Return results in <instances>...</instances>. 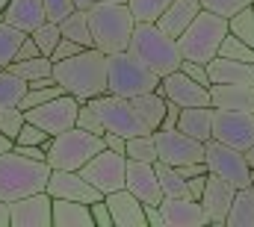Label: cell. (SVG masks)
I'll return each instance as SVG.
<instances>
[{"mask_svg": "<svg viewBox=\"0 0 254 227\" xmlns=\"http://www.w3.org/2000/svg\"><path fill=\"white\" fill-rule=\"evenodd\" d=\"M54 77L68 95L92 101L110 92V57L98 48H83L74 57L54 62Z\"/></svg>", "mask_w": 254, "mask_h": 227, "instance_id": "obj_1", "label": "cell"}, {"mask_svg": "<svg viewBox=\"0 0 254 227\" xmlns=\"http://www.w3.org/2000/svg\"><path fill=\"white\" fill-rule=\"evenodd\" d=\"M89 27L95 36V48L104 51L107 57L122 54L130 48L133 30H136V18L130 12L127 3H107V0H95L89 9Z\"/></svg>", "mask_w": 254, "mask_h": 227, "instance_id": "obj_2", "label": "cell"}, {"mask_svg": "<svg viewBox=\"0 0 254 227\" xmlns=\"http://www.w3.org/2000/svg\"><path fill=\"white\" fill-rule=\"evenodd\" d=\"M127 51L139 59L142 65H148L154 74H160V77L178 71L181 62H184V54L178 48V39H172L157 21H139L136 30H133V39H130Z\"/></svg>", "mask_w": 254, "mask_h": 227, "instance_id": "obj_3", "label": "cell"}, {"mask_svg": "<svg viewBox=\"0 0 254 227\" xmlns=\"http://www.w3.org/2000/svg\"><path fill=\"white\" fill-rule=\"evenodd\" d=\"M51 171L54 169L48 163L30 160V157H24L18 151L0 154V198L12 204L18 198L45 192L48 180H51Z\"/></svg>", "mask_w": 254, "mask_h": 227, "instance_id": "obj_4", "label": "cell"}, {"mask_svg": "<svg viewBox=\"0 0 254 227\" xmlns=\"http://www.w3.org/2000/svg\"><path fill=\"white\" fill-rule=\"evenodd\" d=\"M228 33H231L228 18H222V15H213V12L201 9V12H198V18L187 27V33L178 39V48H181L184 59L204 62V65H207V62H213V59L219 57L222 42H225V36H228Z\"/></svg>", "mask_w": 254, "mask_h": 227, "instance_id": "obj_5", "label": "cell"}, {"mask_svg": "<svg viewBox=\"0 0 254 227\" xmlns=\"http://www.w3.org/2000/svg\"><path fill=\"white\" fill-rule=\"evenodd\" d=\"M104 136H95L83 127H71L48 142V166L63 171H80L95 154H101Z\"/></svg>", "mask_w": 254, "mask_h": 227, "instance_id": "obj_6", "label": "cell"}, {"mask_svg": "<svg viewBox=\"0 0 254 227\" xmlns=\"http://www.w3.org/2000/svg\"><path fill=\"white\" fill-rule=\"evenodd\" d=\"M160 74H154L148 65H142L130 51L110 57V95L122 98H139L160 89Z\"/></svg>", "mask_w": 254, "mask_h": 227, "instance_id": "obj_7", "label": "cell"}, {"mask_svg": "<svg viewBox=\"0 0 254 227\" xmlns=\"http://www.w3.org/2000/svg\"><path fill=\"white\" fill-rule=\"evenodd\" d=\"M89 104L95 107L98 118L104 121V127H107L110 133H119V136H125V139L142 136V133H151V130L145 127V121L139 118V113H136V107H133L130 98L110 95V92H107V95L92 98Z\"/></svg>", "mask_w": 254, "mask_h": 227, "instance_id": "obj_8", "label": "cell"}, {"mask_svg": "<svg viewBox=\"0 0 254 227\" xmlns=\"http://www.w3.org/2000/svg\"><path fill=\"white\" fill-rule=\"evenodd\" d=\"M204 163H207L210 174H216V177L234 183L237 189L252 186V166H249L246 154L237 151V148H231V145H225V142H219V139H210V142H207Z\"/></svg>", "mask_w": 254, "mask_h": 227, "instance_id": "obj_9", "label": "cell"}, {"mask_svg": "<svg viewBox=\"0 0 254 227\" xmlns=\"http://www.w3.org/2000/svg\"><path fill=\"white\" fill-rule=\"evenodd\" d=\"M80 174H83L95 189H101L104 195L119 192V189L127 186V157L119 154V151L104 148L101 154H95V157L80 169Z\"/></svg>", "mask_w": 254, "mask_h": 227, "instance_id": "obj_10", "label": "cell"}, {"mask_svg": "<svg viewBox=\"0 0 254 227\" xmlns=\"http://www.w3.org/2000/svg\"><path fill=\"white\" fill-rule=\"evenodd\" d=\"M80 104H83L80 98L63 92L60 98H54V101H48V104H42V107H36V110H27V121L39 124V127L48 130L51 136H60V133H65V130L77 127Z\"/></svg>", "mask_w": 254, "mask_h": 227, "instance_id": "obj_11", "label": "cell"}, {"mask_svg": "<svg viewBox=\"0 0 254 227\" xmlns=\"http://www.w3.org/2000/svg\"><path fill=\"white\" fill-rule=\"evenodd\" d=\"M213 139L237 148V151H249L254 145V113H237V110H216L213 115Z\"/></svg>", "mask_w": 254, "mask_h": 227, "instance_id": "obj_12", "label": "cell"}, {"mask_svg": "<svg viewBox=\"0 0 254 227\" xmlns=\"http://www.w3.org/2000/svg\"><path fill=\"white\" fill-rule=\"evenodd\" d=\"M157 139V154L163 163L169 166H187V163H198L204 160V151H207V142H198L187 136L184 130H157L154 133Z\"/></svg>", "mask_w": 254, "mask_h": 227, "instance_id": "obj_13", "label": "cell"}, {"mask_svg": "<svg viewBox=\"0 0 254 227\" xmlns=\"http://www.w3.org/2000/svg\"><path fill=\"white\" fill-rule=\"evenodd\" d=\"M157 92L166 101L178 104V107H210V86H201L198 80H192L190 74H184L181 68L166 74L160 80Z\"/></svg>", "mask_w": 254, "mask_h": 227, "instance_id": "obj_14", "label": "cell"}, {"mask_svg": "<svg viewBox=\"0 0 254 227\" xmlns=\"http://www.w3.org/2000/svg\"><path fill=\"white\" fill-rule=\"evenodd\" d=\"M48 195L51 198H68V201H83V204H95L101 198H107L101 189H95L80 171H63L54 169L48 180Z\"/></svg>", "mask_w": 254, "mask_h": 227, "instance_id": "obj_15", "label": "cell"}, {"mask_svg": "<svg viewBox=\"0 0 254 227\" xmlns=\"http://www.w3.org/2000/svg\"><path fill=\"white\" fill-rule=\"evenodd\" d=\"M12 207V227H54V198L45 192L18 198Z\"/></svg>", "mask_w": 254, "mask_h": 227, "instance_id": "obj_16", "label": "cell"}, {"mask_svg": "<svg viewBox=\"0 0 254 227\" xmlns=\"http://www.w3.org/2000/svg\"><path fill=\"white\" fill-rule=\"evenodd\" d=\"M127 189L142 201V204H163L166 192L160 186L157 166L154 163H139V160H127Z\"/></svg>", "mask_w": 254, "mask_h": 227, "instance_id": "obj_17", "label": "cell"}, {"mask_svg": "<svg viewBox=\"0 0 254 227\" xmlns=\"http://www.w3.org/2000/svg\"><path fill=\"white\" fill-rule=\"evenodd\" d=\"M234 198H237V186H234V183H228V180H222V177H216V174L207 177V189H204L201 204H204V213H207L210 225L225 227Z\"/></svg>", "mask_w": 254, "mask_h": 227, "instance_id": "obj_18", "label": "cell"}, {"mask_svg": "<svg viewBox=\"0 0 254 227\" xmlns=\"http://www.w3.org/2000/svg\"><path fill=\"white\" fill-rule=\"evenodd\" d=\"M160 210H163L166 227H204V225H210V219L204 213V204L190 198V195H184V198H163Z\"/></svg>", "mask_w": 254, "mask_h": 227, "instance_id": "obj_19", "label": "cell"}, {"mask_svg": "<svg viewBox=\"0 0 254 227\" xmlns=\"http://www.w3.org/2000/svg\"><path fill=\"white\" fill-rule=\"evenodd\" d=\"M110 213H113V225L116 227H148V216H145V204L130 192V189H119L107 195Z\"/></svg>", "mask_w": 254, "mask_h": 227, "instance_id": "obj_20", "label": "cell"}, {"mask_svg": "<svg viewBox=\"0 0 254 227\" xmlns=\"http://www.w3.org/2000/svg\"><path fill=\"white\" fill-rule=\"evenodd\" d=\"M210 107H213V110H237V113H254V86L213 83V86H210Z\"/></svg>", "mask_w": 254, "mask_h": 227, "instance_id": "obj_21", "label": "cell"}, {"mask_svg": "<svg viewBox=\"0 0 254 227\" xmlns=\"http://www.w3.org/2000/svg\"><path fill=\"white\" fill-rule=\"evenodd\" d=\"M0 21L24 30V33H33L39 30L45 21H48V9H45V0H12L6 6V12L0 15Z\"/></svg>", "mask_w": 254, "mask_h": 227, "instance_id": "obj_22", "label": "cell"}, {"mask_svg": "<svg viewBox=\"0 0 254 227\" xmlns=\"http://www.w3.org/2000/svg\"><path fill=\"white\" fill-rule=\"evenodd\" d=\"M213 83H234V86H254V62H237V59L216 57L207 62ZM210 83V86H213Z\"/></svg>", "mask_w": 254, "mask_h": 227, "instance_id": "obj_23", "label": "cell"}, {"mask_svg": "<svg viewBox=\"0 0 254 227\" xmlns=\"http://www.w3.org/2000/svg\"><path fill=\"white\" fill-rule=\"evenodd\" d=\"M201 9H204L201 0H175V3L163 12V18H160L157 24H160L172 39H181V36L187 33V27L198 18Z\"/></svg>", "mask_w": 254, "mask_h": 227, "instance_id": "obj_24", "label": "cell"}, {"mask_svg": "<svg viewBox=\"0 0 254 227\" xmlns=\"http://www.w3.org/2000/svg\"><path fill=\"white\" fill-rule=\"evenodd\" d=\"M54 227H95L92 204L54 198Z\"/></svg>", "mask_w": 254, "mask_h": 227, "instance_id": "obj_25", "label": "cell"}, {"mask_svg": "<svg viewBox=\"0 0 254 227\" xmlns=\"http://www.w3.org/2000/svg\"><path fill=\"white\" fill-rule=\"evenodd\" d=\"M213 115H216L213 107H184L178 130H184L187 136L198 139V142H210L213 139Z\"/></svg>", "mask_w": 254, "mask_h": 227, "instance_id": "obj_26", "label": "cell"}, {"mask_svg": "<svg viewBox=\"0 0 254 227\" xmlns=\"http://www.w3.org/2000/svg\"><path fill=\"white\" fill-rule=\"evenodd\" d=\"M139 118L145 121V127L151 133H157L163 127V118H166V110H169V101L160 95V92H148V95H139V98H130Z\"/></svg>", "mask_w": 254, "mask_h": 227, "instance_id": "obj_27", "label": "cell"}, {"mask_svg": "<svg viewBox=\"0 0 254 227\" xmlns=\"http://www.w3.org/2000/svg\"><path fill=\"white\" fill-rule=\"evenodd\" d=\"M60 30H63L65 39H74V42L83 45V48H95V36H92L89 12H86V9H74L65 21H60Z\"/></svg>", "mask_w": 254, "mask_h": 227, "instance_id": "obj_28", "label": "cell"}, {"mask_svg": "<svg viewBox=\"0 0 254 227\" xmlns=\"http://www.w3.org/2000/svg\"><path fill=\"white\" fill-rule=\"evenodd\" d=\"M225 227H254V189L252 186L237 189V198L231 204Z\"/></svg>", "mask_w": 254, "mask_h": 227, "instance_id": "obj_29", "label": "cell"}, {"mask_svg": "<svg viewBox=\"0 0 254 227\" xmlns=\"http://www.w3.org/2000/svg\"><path fill=\"white\" fill-rule=\"evenodd\" d=\"M27 80H21L15 71L0 68V110L6 107H21V98L27 95Z\"/></svg>", "mask_w": 254, "mask_h": 227, "instance_id": "obj_30", "label": "cell"}, {"mask_svg": "<svg viewBox=\"0 0 254 227\" xmlns=\"http://www.w3.org/2000/svg\"><path fill=\"white\" fill-rule=\"evenodd\" d=\"M27 36L30 33H24V30L12 27L6 21H0V68H9L15 62V57H18V51H21V45H24Z\"/></svg>", "mask_w": 254, "mask_h": 227, "instance_id": "obj_31", "label": "cell"}, {"mask_svg": "<svg viewBox=\"0 0 254 227\" xmlns=\"http://www.w3.org/2000/svg\"><path fill=\"white\" fill-rule=\"evenodd\" d=\"M154 166H157V177H160V186H163L166 198H184V195H190L187 177L175 169V166H169V163H163V160H157Z\"/></svg>", "mask_w": 254, "mask_h": 227, "instance_id": "obj_32", "label": "cell"}, {"mask_svg": "<svg viewBox=\"0 0 254 227\" xmlns=\"http://www.w3.org/2000/svg\"><path fill=\"white\" fill-rule=\"evenodd\" d=\"M9 71H15L30 86L33 80H42V77H51L54 74V59L51 57H33V59H24V62H12Z\"/></svg>", "mask_w": 254, "mask_h": 227, "instance_id": "obj_33", "label": "cell"}, {"mask_svg": "<svg viewBox=\"0 0 254 227\" xmlns=\"http://www.w3.org/2000/svg\"><path fill=\"white\" fill-rule=\"evenodd\" d=\"M127 160H139V163H157L160 154H157V139L154 133H142V136H133L127 139V148H125Z\"/></svg>", "mask_w": 254, "mask_h": 227, "instance_id": "obj_34", "label": "cell"}, {"mask_svg": "<svg viewBox=\"0 0 254 227\" xmlns=\"http://www.w3.org/2000/svg\"><path fill=\"white\" fill-rule=\"evenodd\" d=\"M172 3H175V0H127V6H130L136 24H139V21H160L163 12H166Z\"/></svg>", "mask_w": 254, "mask_h": 227, "instance_id": "obj_35", "label": "cell"}, {"mask_svg": "<svg viewBox=\"0 0 254 227\" xmlns=\"http://www.w3.org/2000/svg\"><path fill=\"white\" fill-rule=\"evenodd\" d=\"M65 89L60 83H54V86H30L27 89V95L21 98V110L27 113V110H36V107H42V104H48V101H54V98H60Z\"/></svg>", "mask_w": 254, "mask_h": 227, "instance_id": "obj_36", "label": "cell"}, {"mask_svg": "<svg viewBox=\"0 0 254 227\" xmlns=\"http://www.w3.org/2000/svg\"><path fill=\"white\" fill-rule=\"evenodd\" d=\"M33 39H36V45H39V51L45 54V57H51L54 51H57V45H60V39H63V30H60V24L57 21H45L39 30H33L30 33Z\"/></svg>", "mask_w": 254, "mask_h": 227, "instance_id": "obj_37", "label": "cell"}, {"mask_svg": "<svg viewBox=\"0 0 254 227\" xmlns=\"http://www.w3.org/2000/svg\"><path fill=\"white\" fill-rule=\"evenodd\" d=\"M228 27H231V36L243 39L246 45H252L254 48V6L243 9V12H237L234 18H228Z\"/></svg>", "mask_w": 254, "mask_h": 227, "instance_id": "obj_38", "label": "cell"}, {"mask_svg": "<svg viewBox=\"0 0 254 227\" xmlns=\"http://www.w3.org/2000/svg\"><path fill=\"white\" fill-rule=\"evenodd\" d=\"M219 57L225 59H237V62H254V48L252 45H246L243 39H237V36H225V42H222V51H219Z\"/></svg>", "mask_w": 254, "mask_h": 227, "instance_id": "obj_39", "label": "cell"}, {"mask_svg": "<svg viewBox=\"0 0 254 227\" xmlns=\"http://www.w3.org/2000/svg\"><path fill=\"white\" fill-rule=\"evenodd\" d=\"M201 6L213 15H222V18H234L237 12L254 6V0H201Z\"/></svg>", "mask_w": 254, "mask_h": 227, "instance_id": "obj_40", "label": "cell"}, {"mask_svg": "<svg viewBox=\"0 0 254 227\" xmlns=\"http://www.w3.org/2000/svg\"><path fill=\"white\" fill-rule=\"evenodd\" d=\"M24 124H27V113H24L21 107H6V110H0V130H3L6 136L18 139V133H21Z\"/></svg>", "mask_w": 254, "mask_h": 227, "instance_id": "obj_41", "label": "cell"}, {"mask_svg": "<svg viewBox=\"0 0 254 227\" xmlns=\"http://www.w3.org/2000/svg\"><path fill=\"white\" fill-rule=\"evenodd\" d=\"M77 127H83V130H89V133H95V136H104V133H107L104 121L98 118V113H95V107H92L89 101H83V104H80V115H77Z\"/></svg>", "mask_w": 254, "mask_h": 227, "instance_id": "obj_42", "label": "cell"}, {"mask_svg": "<svg viewBox=\"0 0 254 227\" xmlns=\"http://www.w3.org/2000/svg\"><path fill=\"white\" fill-rule=\"evenodd\" d=\"M54 136L48 133V130H42L39 124H33V121H27L24 127H21V133H18V145H48Z\"/></svg>", "mask_w": 254, "mask_h": 227, "instance_id": "obj_43", "label": "cell"}, {"mask_svg": "<svg viewBox=\"0 0 254 227\" xmlns=\"http://www.w3.org/2000/svg\"><path fill=\"white\" fill-rule=\"evenodd\" d=\"M45 9H48V21H65L74 9H77V3L74 0H45Z\"/></svg>", "mask_w": 254, "mask_h": 227, "instance_id": "obj_44", "label": "cell"}, {"mask_svg": "<svg viewBox=\"0 0 254 227\" xmlns=\"http://www.w3.org/2000/svg\"><path fill=\"white\" fill-rule=\"evenodd\" d=\"M181 71H184V74H190L192 80H198L201 86H210V83H213V80H210V71H207V65H204V62L184 59V62H181Z\"/></svg>", "mask_w": 254, "mask_h": 227, "instance_id": "obj_45", "label": "cell"}, {"mask_svg": "<svg viewBox=\"0 0 254 227\" xmlns=\"http://www.w3.org/2000/svg\"><path fill=\"white\" fill-rule=\"evenodd\" d=\"M92 216H95V227H116L113 225V213H110L107 198H101V201L92 204Z\"/></svg>", "mask_w": 254, "mask_h": 227, "instance_id": "obj_46", "label": "cell"}, {"mask_svg": "<svg viewBox=\"0 0 254 227\" xmlns=\"http://www.w3.org/2000/svg\"><path fill=\"white\" fill-rule=\"evenodd\" d=\"M80 51H83V45H77V42H74V39H60V45H57V51H54V54H51V59H54V62H60V59H68V57H74V54H80Z\"/></svg>", "mask_w": 254, "mask_h": 227, "instance_id": "obj_47", "label": "cell"}, {"mask_svg": "<svg viewBox=\"0 0 254 227\" xmlns=\"http://www.w3.org/2000/svg\"><path fill=\"white\" fill-rule=\"evenodd\" d=\"M33 57H45V54L39 51L36 39H33V36H27V39H24V45H21V51H18V57H15V62H24V59H33Z\"/></svg>", "mask_w": 254, "mask_h": 227, "instance_id": "obj_48", "label": "cell"}, {"mask_svg": "<svg viewBox=\"0 0 254 227\" xmlns=\"http://www.w3.org/2000/svg\"><path fill=\"white\" fill-rule=\"evenodd\" d=\"M181 110H184V107H178V104L169 101V110H166V118H163V127H160V130H175L178 121H181Z\"/></svg>", "mask_w": 254, "mask_h": 227, "instance_id": "obj_49", "label": "cell"}, {"mask_svg": "<svg viewBox=\"0 0 254 227\" xmlns=\"http://www.w3.org/2000/svg\"><path fill=\"white\" fill-rule=\"evenodd\" d=\"M207 177H210V174H201V177H192V180H187V186H190V198H195V201H201V198H204Z\"/></svg>", "mask_w": 254, "mask_h": 227, "instance_id": "obj_50", "label": "cell"}, {"mask_svg": "<svg viewBox=\"0 0 254 227\" xmlns=\"http://www.w3.org/2000/svg\"><path fill=\"white\" fill-rule=\"evenodd\" d=\"M104 145H107L110 151H119V154H125L127 139H125V136H119V133H110V130H107V133H104ZM125 157H127V154H125Z\"/></svg>", "mask_w": 254, "mask_h": 227, "instance_id": "obj_51", "label": "cell"}, {"mask_svg": "<svg viewBox=\"0 0 254 227\" xmlns=\"http://www.w3.org/2000/svg\"><path fill=\"white\" fill-rule=\"evenodd\" d=\"M145 216H148V227H166L163 210H160L157 204H145Z\"/></svg>", "mask_w": 254, "mask_h": 227, "instance_id": "obj_52", "label": "cell"}, {"mask_svg": "<svg viewBox=\"0 0 254 227\" xmlns=\"http://www.w3.org/2000/svg\"><path fill=\"white\" fill-rule=\"evenodd\" d=\"M0 227H12V207L3 198H0Z\"/></svg>", "mask_w": 254, "mask_h": 227, "instance_id": "obj_53", "label": "cell"}, {"mask_svg": "<svg viewBox=\"0 0 254 227\" xmlns=\"http://www.w3.org/2000/svg\"><path fill=\"white\" fill-rule=\"evenodd\" d=\"M9 151H15V139L0 130V154H9Z\"/></svg>", "mask_w": 254, "mask_h": 227, "instance_id": "obj_54", "label": "cell"}, {"mask_svg": "<svg viewBox=\"0 0 254 227\" xmlns=\"http://www.w3.org/2000/svg\"><path fill=\"white\" fill-rule=\"evenodd\" d=\"M74 3H77V9H89V6H92L95 0H74Z\"/></svg>", "mask_w": 254, "mask_h": 227, "instance_id": "obj_55", "label": "cell"}, {"mask_svg": "<svg viewBox=\"0 0 254 227\" xmlns=\"http://www.w3.org/2000/svg\"><path fill=\"white\" fill-rule=\"evenodd\" d=\"M246 160H249V166H252V169H254V145H252V148H249V151H246Z\"/></svg>", "mask_w": 254, "mask_h": 227, "instance_id": "obj_56", "label": "cell"}, {"mask_svg": "<svg viewBox=\"0 0 254 227\" xmlns=\"http://www.w3.org/2000/svg\"><path fill=\"white\" fill-rule=\"evenodd\" d=\"M9 3H12V0H0V15L6 12V6H9Z\"/></svg>", "mask_w": 254, "mask_h": 227, "instance_id": "obj_57", "label": "cell"}, {"mask_svg": "<svg viewBox=\"0 0 254 227\" xmlns=\"http://www.w3.org/2000/svg\"><path fill=\"white\" fill-rule=\"evenodd\" d=\"M107 3H127V0H107Z\"/></svg>", "mask_w": 254, "mask_h": 227, "instance_id": "obj_58", "label": "cell"}, {"mask_svg": "<svg viewBox=\"0 0 254 227\" xmlns=\"http://www.w3.org/2000/svg\"><path fill=\"white\" fill-rule=\"evenodd\" d=\"M252 189H254V169H252Z\"/></svg>", "mask_w": 254, "mask_h": 227, "instance_id": "obj_59", "label": "cell"}]
</instances>
